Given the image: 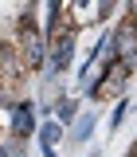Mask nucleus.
Returning a JSON list of instances; mask_svg holds the SVG:
<instances>
[{
  "mask_svg": "<svg viewBox=\"0 0 137 157\" xmlns=\"http://www.w3.org/2000/svg\"><path fill=\"white\" fill-rule=\"evenodd\" d=\"M114 8H117V0H98V16H94V20H110V16H114Z\"/></svg>",
  "mask_w": 137,
  "mask_h": 157,
  "instance_id": "obj_11",
  "label": "nucleus"
},
{
  "mask_svg": "<svg viewBox=\"0 0 137 157\" xmlns=\"http://www.w3.org/2000/svg\"><path fill=\"white\" fill-rule=\"evenodd\" d=\"M35 130H39V122H35V102H31V98L8 102V134L20 137V141H28Z\"/></svg>",
  "mask_w": 137,
  "mask_h": 157,
  "instance_id": "obj_4",
  "label": "nucleus"
},
{
  "mask_svg": "<svg viewBox=\"0 0 137 157\" xmlns=\"http://www.w3.org/2000/svg\"><path fill=\"white\" fill-rule=\"evenodd\" d=\"M35 137H39V145H51V149H55L59 141L67 137V130H63V126H59L55 118H51V122H43V126L35 130Z\"/></svg>",
  "mask_w": 137,
  "mask_h": 157,
  "instance_id": "obj_9",
  "label": "nucleus"
},
{
  "mask_svg": "<svg viewBox=\"0 0 137 157\" xmlns=\"http://www.w3.org/2000/svg\"><path fill=\"white\" fill-rule=\"evenodd\" d=\"M125 110H129V98H117L114 110H110V130H117V126L125 122Z\"/></svg>",
  "mask_w": 137,
  "mask_h": 157,
  "instance_id": "obj_10",
  "label": "nucleus"
},
{
  "mask_svg": "<svg viewBox=\"0 0 137 157\" xmlns=\"http://www.w3.org/2000/svg\"><path fill=\"white\" fill-rule=\"evenodd\" d=\"M125 16H137V0H125Z\"/></svg>",
  "mask_w": 137,
  "mask_h": 157,
  "instance_id": "obj_12",
  "label": "nucleus"
},
{
  "mask_svg": "<svg viewBox=\"0 0 137 157\" xmlns=\"http://www.w3.org/2000/svg\"><path fill=\"white\" fill-rule=\"evenodd\" d=\"M51 114H55V122L63 126V130H67V126H71V122L78 118V102H75L71 94H63V98L55 102V106H51Z\"/></svg>",
  "mask_w": 137,
  "mask_h": 157,
  "instance_id": "obj_8",
  "label": "nucleus"
},
{
  "mask_svg": "<svg viewBox=\"0 0 137 157\" xmlns=\"http://www.w3.org/2000/svg\"><path fill=\"white\" fill-rule=\"evenodd\" d=\"M75 43H78V28L63 16L47 32V59H43V78H59L71 63H75Z\"/></svg>",
  "mask_w": 137,
  "mask_h": 157,
  "instance_id": "obj_1",
  "label": "nucleus"
},
{
  "mask_svg": "<svg viewBox=\"0 0 137 157\" xmlns=\"http://www.w3.org/2000/svg\"><path fill=\"white\" fill-rule=\"evenodd\" d=\"M125 20H129V24H133V28H137V16H125Z\"/></svg>",
  "mask_w": 137,
  "mask_h": 157,
  "instance_id": "obj_14",
  "label": "nucleus"
},
{
  "mask_svg": "<svg viewBox=\"0 0 137 157\" xmlns=\"http://www.w3.org/2000/svg\"><path fill=\"white\" fill-rule=\"evenodd\" d=\"M94 126H98V110H82V114L67 126L71 145H86V141H90V134H94Z\"/></svg>",
  "mask_w": 137,
  "mask_h": 157,
  "instance_id": "obj_6",
  "label": "nucleus"
},
{
  "mask_svg": "<svg viewBox=\"0 0 137 157\" xmlns=\"http://www.w3.org/2000/svg\"><path fill=\"white\" fill-rule=\"evenodd\" d=\"M86 157H98V149H90V153H86Z\"/></svg>",
  "mask_w": 137,
  "mask_h": 157,
  "instance_id": "obj_15",
  "label": "nucleus"
},
{
  "mask_svg": "<svg viewBox=\"0 0 137 157\" xmlns=\"http://www.w3.org/2000/svg\"><path fill=\"white\" fill-rule=\"evenodd\" d=\"M129 67L125 63H110L106 71H102V82H98V94L94 102H106V98H125V86H129Z\"/></svg>",
  "mask_w": 137,
  "mask_h": 157,
  "instance_id": "obj_5",
  "label": "nucleus"
},
{
  "mask_svg": "<svg viewBox=\"0 0 137 157\" xmlns=\"http://www.w3.org/2000/svg\"><path fill=\"white\" fill-rule=\"evenodd\" d=\"M110 47H114V59H117V63H125L129 71L137 67V28L125 16L110 28Z\"/></svg>",
  "mask_w": 137,
  "mask_h": 157,
  "instance_id": "obj_3",
  "label": "nucleus"
},
{
  "mask_svg": "<svg viewBox=\"0 0 137 157\" xmlns=\"http://www.w3.org/2000/svg\"><path fill=\"white\" fill-rule=\"evenodd\" d=\"M16 55L24 63V71H43L47 59V36L35 24V16H20L16 20Z\"/></svg>",
  "mask_w": 137,
  "mask_h": 157,
  "instance_id": "obj_2",
  "label": "nucleus"
},
{
  "mask_svg": "<svg viewBox=\"0 0 137 157\" xmlns=\"http://www.w3.org/2000/svg\"><path fill=\"white\" fill-rule=\"evenodd\" d=\"M0 157H8V149H4V137H0Z\"/></svg>",
  "mask_w": 137,
  "mask_h": 157,
  "instance_id": "obj_13",
  "label": "nucleus"
},
{
  "mask_svg": "<svg viewBox=\"0 0 137 157\" xmlns=\"http://www.w3.org/2000/svg\"><path fill=\"white\" fill-rule=\"evenodd\" d=\"M24 75V63L16 55V43H8V39H0V78H16Z\"/></svg>",
  "mask_w": 137,
  "mask_h": 157,
  "instance_id": "obj_7",
  "label": "nucleus"
}]
</instances>
